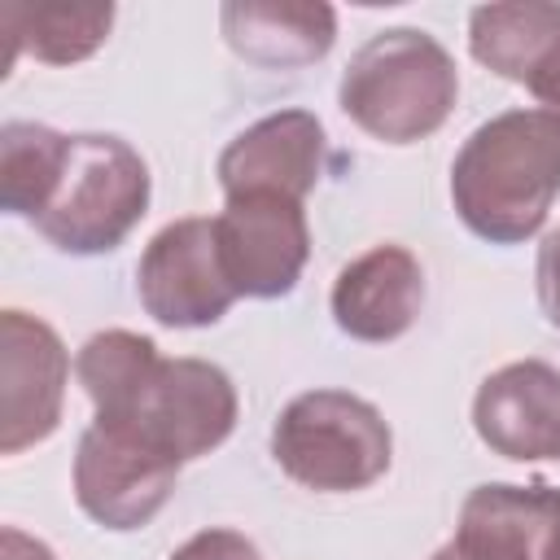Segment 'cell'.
Returning <instances> with one entry per match:
<instances>
[{"label": "cell", "mask_w": 560, "mask_h": 560, "mask_svg": "<svg viewBox=\"0 0 560 560\" xmlns=\"http://www.w3.org/2000/svg\"><path fill=\"white\" fill-rule=\"evenodd\" d=\"M459 96L451 52L416 26L376 31L341 70L337 101L346 118L381 144H416L433 136Z\"/></svg>", "instance_id": "7a4b0ae2"}, {"label": "cell", "mask_w": 560, "mask_h": 560, "mask_svg": "<svg viewBox=\"0 0 560 560\" xmlns=\"http://www.w3.org/2000/svg\"><path fill=\"white\" fill-rule=\"evenodd\" d=\"M219 22L228 48L262 70L311 66L337 39V13L319 0H228Z\"/></svg>", "instance_id": "5bb4252c"}, {"label": "cell", "mask_w": 560, "mask_h": 560, "mask_svg": "<svg viewBox=\"0 0 560 560\" xmlns=\"http://www.w3.org/2000/svg\"><path fill=\"white\" fill-rule=\"evenodd\" d=\"M534 280H538V302H542V315H547V319L560 328V228L542 236Z\"/></svg>", "instance_id": "ffe728a7"}, {"label": "cell", "mask_w": 560, "mask_h": 560, "mask_svg": "<svg viewBox=\"0 0 560 560\" xmlns=\"http://www.w3.org/2000/svg\"><path fill=\"white\" fill-rule=\"evenodd\" d=\"M171 560H262L258 547L236 529H201L184 547L171 551Z\"/></svg>", "instance_id": "d6986e66"}, {"label": "cell", "mask_w": 560, "mask_h": 560, "mask_svg": "<svg viewBox=\"0 0 560 560\" xmlns=\"http://www.w3.org/2000/svg\"><path fill=\"white\" fill-rule=\"evenodd\" d=\"M4 22L13 26V44H22L31 57L48 66H70L105 44L114 26V4H35L9 9Z\"/></svg>", "instance_id": "ac0fdd59"}, {"label": "cell", "mask_w": 560, "mask_h": 560, "mask_svg": "<svg viewBox=\"0 0 560 560\" xmlns=\"http://www.w3.org/2000/svg\"><path fill=\"white\" fill-rule=\"evenodd\" d=\"M158 359L162 354H158L153 337H140L131 328H105L79 346L74 376H79L83 394L92 398V411L101 420H109L131 407V398L140 394V385L149 381Z\"/></svg>", "instance_id": "e0dca14e"}, {"label": "cell", "mask_w": 560, "mask_h": 560, "mask_svg": "<svg viewBox=\"0 0 560 560\" xmlns=\"http://www.w3.org/2000/svg\"><path fill=\"white\" fill-rule=\"evenodd\" d=\"M429 560H468V556H464V551H459L455 542H446V547H438V551H433Z\"/></svg>", "instance_id": "603a6c76"}, {"label": "cell", "mask_w": 560, "mask_h": 560, "mask_svg": "<svg viewBox=\"0 0 560 560\" xmlns=\"http://www.w3.org/2000/svg\"><path fill=\"white\" fill-rule=\"evenodd\" d=\"M140 306L166 328H206L228 315L236 289L228 284L214 219H175L140 254Z\"/></svg>", "instance_id": "ba28073f"}, {"label": "cell", "mask_w": 560, "mask_h": 560, "mask_svg": "<svg viewBox=\"0 0 560 560\" xmlns=\"http://www.w3.org/2000/svg\"><path fill=\"white\" fill-rule=\"evenodd\" d=\"M424 302V271L402 245H372L332 280V319L354 341L402 337Z\"/></svg>", "instance_id": "7c38bea8"}, {"label": "cell", "mask_w": 560, "mask_h": 560, "mask_svg": "<svg viewBox=\"0 0 560 560\" xmlns=\"http://www.w3.org/2000/svg\"><path fill=\"white\" fill-rule=\"evenodd\" d=\"M149 210V166L118 136H70V153L48 210L35 219L39 236L61 254H109Z\"/></svg>", "instance_id": "277c9868"}, {"label": "cell", "mask_w": 560, "mask_h": 560, "mask_svg": "<svg viewBox=\"0 0 560 560\" xmlns=\"http://www.w3.org/2000/svg\"><path fill=\"white\" fill-rule=\"evenodd\" d=\"M70 354L52 324L9 306L0 315V455H18L61 424Z\"/></svg>", "instance_id": "9c48e42d"}, {"label": "cell", "mask_w": 560, "mask_h": 560, "mask_svg": "<svg viewBox=\"0 0 560 560\" xmlns=\"http://www.w3.org/2000/svg\"><path fill=\"white\" fill-rule=\"evenodd\" d=\"M70 136L44 122H4L0 127V206L18 219H39L57 192Z\"/></svg>", "instance_id": "2e32d148"}, {"label": "cell", "mask_w": 560, "mask_h": 560, "mask_svg": "<svg viewBox=\"0 0 560 560\" xmlns=\"http://www.w3.org/2000/svg\"><path fill=\"white\" fill-rule=\"evenodd\" d=\"M529 92L542 101V109H547V114H556V118H560V57L551 61V70H547Z\"/></svg>", "instance_id": "7402d4cb"}, {"label": "cell", "mask_w": 560, "mask_h": 560, "mask_svg": "<svg viewBox=\"0 0 560 560\" xmlns=\"http://www.w3.org/2000/svg\"><path fill=\"white\" fill-rule=\"evenodd\" d=\"M179 477V459L122 420H92L74 451V499L105 529L149 525Z\"/></svg>", "instance_id": "5b68a950"}, {"label": "cell", "mask_w": 560, "mask_h": 560, "mask_svg": "<svg viewBox=\"0 0 560 560\" xmlns=\"http://www.w3.org/2000/svg\"><path fill=\"white\" fill-rule=\"evenodd\" d=\"M560 197V118L508 109L481 122L451 166V201L468 232L490 245H521Z\"/></svg>", "instance_id": "6da1fadb"}, {"label": "cell", "mask_w": 560, "mask_h": 560, "mask_svg": "<svg viewBox=\"0 0 560 560\" xmlns=\"http://www.w3.org/2000/svg\"><path fill=\"white\" fill-rule=\"evenodd\" d=\"M468 52L508 83L534 88L560 57V4L508 0L468 13Z\"/></svg>", "instance_id": "9a60e30c"}, {"label": "cell", "mask_w": 560, "mask_h": 560, "mask_svg": "<svg viewBox=\"0 0 560 560\" xmlns=\"http://www.w3.org/2000/svg\"><path fill=\"white\" fill-rule=\"evenodd\" d=\"M547 560H560V529H556V538H551V551H547Z\"/></svg>", "instance_id": "cb8c5ba5"}, {"label": "cell", "mask_w": 560, "mask_h": 560, "mask_svg": "<svg viewBox=\"0 0 560 560\" xmlns=\"http://www.w3.org/2000/svg\"><path fill=\"white\" fill-rule=\"evenodd\" d=\"M560 529V490L551 486H477L455 525V547L468 560H547Z\"/></svg>", "instance_id": "4fadbf2b"}, {"label": "cell", "mask_w": 560, "mask_h": 560, "mask_svg": "<svg viewBox=\"0 0 560 560\" xmlns=\"http://www.w3.org/2000/svg\"><path fill=\"white\" fill-rule=\"evenodd\" d=\"M319 175H324V122L311 109L267 114L219 153L223 197L280 192L302 201Z\"/></svg>", "instance_id": "8fae6325"}, {"label": "cell", "mask_w": 560, "mask_h": 560, "mask_svg": "<svg viewBox=\"0 0 560 560\" xmlns=\"http://www.w3.org/2000/svg\"><path fill=\"white\" fill-rule=\"evenodd\" d=\"M472 429L503 459H560V368L521 359L490 372L472 398Z\"/></svg>", "instance_id": "30bf717a"}, {"label": "cell", "mask_w": 560, "mask_h": 560, "mask_svg": "<svg viewBox=\"0 0 560 560\" xmlns=\"http://www.w3.org/2000/svg\"><path fill=\"white\" fill-rule=\"evenodd\" d=\"M0 560H57V556H52L48 542L22 534L18 525H4L0 529Z\"/></svg>", "instance_id": "44dd1931"}, {"label": "cell", "mask_w": 560, "mask_h": 560, "mask_svg": "<svg viewBox=\"0 0 560 560\" xmlns=\"http://www.w3.org/2000/svg\"><path fill=\"white\" fill-rule=\"evenodd\" d=\"M236 411H241L236 385L219 363L158 359V368L149 372L140 394L131 398V407L109 420L131 424L140 438H149L153 446H162L166 455H175L184 464V459H201L219 442H228V433L236 429Z\"/></svg>", "instance_id": "8992f818"}, {"label": "cell", "mask_w": 560, "mask_h": 560, "mask_svg": "<svg viewBox=\"0 0 560 560\" xmlns=\"http://www.w3.org/2000/svg\"><path fill=\"white\" fill-rule=\"evenodd\" d=\"M271 455L298 486L350 494L385 477L394 438L368 398L346 389H306L280 411L271 429Z\"/></svg>", "instance_id": "3957f363"}, {"label": "cell", "mask_w": 560, "mask_h": 560, "mask_svg": "<svg viewBox=\"0 0 560 560\" xmlns=\"http://www.w3.org/2000/svg\"><path fill=\"white\" fill-rule=\"evenodd\" d=\"M214 241L236 298H284L311 258L306 210L280 192L228 197L214 219Z\"/></svg>", "instance_id": "52a82bcc"}]
</instances>
